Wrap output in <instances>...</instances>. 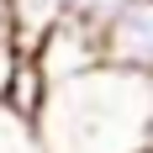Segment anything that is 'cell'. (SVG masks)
I'll use <instances>...</instances> for the list:
<instances>
[{"label":"cell","instance_id":"cell-1","mask_svg":"<svg viewBox=\"0 0 153 153\" xmlns=\"http://www.w3.org/2000/svg\"><path fill=\"white\" fill-rule=\"evenodd\" d=\"M37 127L48 153H143L153 148V79L100 63L58 85Z\"/></svg>","mask_w":153,"mask_h":153},{"label":"cell","instance_id":"cell-2","mask_svg":"<svg viewBox=\"0 0 153 153\" xmlns=\"http://www.w3.org/2000/svg\"><path fill=\"white\" fill-rule=\"evenodd\" d=\"M37 63L48 69L53 90H58V85H69V79H79V74H90V69L106 63V37L90 32V27H79L74 16H69V21H58L37 42Z\"/></svg>","mask_w":153,"mask_h":153},{"label":"cell","instance_id":"cell-3","mask_svg":"<svg viewBox=\"0 0 153 153\" xmlns=\"http://www.w3.org/2000/svg\"><path fill=\"white\" fill-rule=\"evenodd\" d=\"M106 63L153 79V0H132L122 21L106 32Z\"/></svg>","mask_w":153,"mask_h":153},{"label":"cell","instance_id":"cell-4","mask_svg":"<svg viewBox=\"0 0 153 153\" xmlns=\"http://www.w3.org/2000/svg\"><path fill=\"white\" fill-rule=\"evenodd\" d=\"M0 100H5L16 116L42 122L48 100H53V79H48V69L37 63V53H21V63H16V74H11V90L0 95Z\"/></svg>","mask_w":153,"mask_h":153},{"label":"cell","instance_id":"cell-5","mask_svg":"<svg viewBox=\"0 0 153 153\" xmlns=\"http://www.w3.org/2000/svg\"><path fill=\"white\" fill-rule=\"evenodd\" d=\"M11 16H16V37H21V48L37 53V42H42L48 32L74 16V0H11Z\"/></svg>","mask_w":153,"mask_h":153},{"label":"cell","instance_id":"cell-6","mask_svg":"<svg viewBox=\"0 0 153 153\" xmlns=\"http://www.w3.org/2000/svg\"><path fill=\"white\" fill-rule=\"evenodd\" d=\"M0 153H48L42 127L27 122V116H16L5 100H0Z\"/></svg>","mask_w":153,"mask_h":153},{"label":"cell","instance_id":"cell-7","mask_svg":"<svg viewBox=\"0 0 153 153\" xmlns=\"http://www.w3.org/2000/svg\"><path fill=\"white\" fill-rule=\"evenodd\" d=\"M127 5H132V0H74V21L106 37V32L122 21V11H127Z\"/></svg>","mask_w":153,"mask_h":153},{"label":"cell","instance_id":"cell-8","mask_svg":"<svg viewBox=\"0 0 153 153\" xmlns=\"http://www.w3.org/2000/svg\"><path fill=\"white\" fill-rule=\"evenodd\" d=\"M5 42H21L16 37V16H11V0H0V48Z\"/></svg>","mask_w":153,"mask_h":153}]
</instances>
